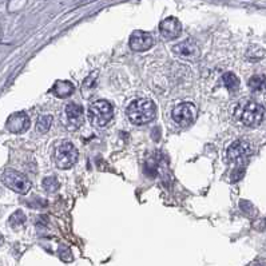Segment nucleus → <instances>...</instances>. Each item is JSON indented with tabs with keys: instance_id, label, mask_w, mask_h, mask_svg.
I'll use <instances>...</instances> for the list:
<instances>
[{
	"instance_id": "1",
	"label": "nucleus",
	"mask_w": 266,
	"mask_h": 266,
	"mask_svg": "<svg viewBox=\"0 0 266 266\" xmlns=\"http://www.w3.org/2000/svg\"><path fill=\"white\" fill-rule=\"evenodd\" d=\"M157 115V107L151 99L140 98L135 99L129 107H127V117L130 122L136 126H142L146 123L151 122Z\"/></svg>"
},
{
	"instance_id": "2",
	"label": "nucleus",
	"mask_w": 266,
	"mask_h": 266,
	"mask_svg": "<svg viewBox=\"0 0 266 266\" xmlns=\"http://www.w3.org/2000/svg\"><path fill=\"white\" fill-rule=\"evenodd\" d=\"M236 118L248 127H257L265 117V109L256 102L248 101L237 106Z\"/></svg>"
},
{
	"instance_id": "3",
	"label": "nucleus",
	"mask_w": 266,
	"mask_h": 266,
	"mask_svg": "<svg viewBox=\"0 0 266 266\" xmlns=\"http://www.w3.org/2000/svg\"><path fill=\"white\" fill-rule=\"evenodd\" d=\"M113 106L110 102L103 101V99L94 102L88 109V119L92 126L95 127H105L113 119Z\"/></svg>"
},
{
	"instance_id": "4",
	"label": "nucleus",
	"mask_w": 266,
	"mask_h": 266,
	"mask_svg": "<svg viewBox=\"0 0 266 266\" xmlns=\"http://www.w3.org/2000/svg\"><path fill=\"white\" fill-rule=\"evenodd\" d=\"M79 153L74 144L65 140L62 142L55 150V163L59 169L66 170V169H70L71 166H74L78 161Z\"/></svg>"
},
{
	"instance_id": "5",
	"label": "nucleus",
	"mask_w": 266,
	"mask_h": 266,
	"mask_svg": "<svg viewBox=\"0 0 266 266\" xmlns=\"http://www.w3.org/2000/svg\"><path fill=\"white\" fill-rule=\"evenodd\" d=\"M1 181H3V184L7 188H9L15 193H19V194H26V193L30 192L31 189L30 181L23 174L18 173V171L11 170V169H8V170H5L3 173Z\"/></svg>"
},
{
	"instance_id": "6",
	"label": "nucleus",
	"mask_w": 266,
	"mask_h": 266,
	"mask_svg": "<svg viewBox=\"0 0 266 266\" xmlns=\"http://www.w3.org/2000/svg\"><path fill=\"white\" fill-rule=\"evenodd\" d=\"M171 115H173V119L175 121V123H178L179 126L189 127L196 122L198 111H197V107L193 103L185 102V103H181V105L177 106L173 110Z\"/></svg>"
},
{
	"instance_id": "7",
	"label": "nucleus",
	"mask_w": 266,
	"mask_h": 266,
	"mask_svg": "<svg viewBox=\"0 0 266 266\" xmlns=\"http://www.w3.org/2000/svg\"><path fill=\"white\" fill-rule=\"evenodd\" d=\"M252 154V146L246 140H236L227 148V159L236 165H241Z\"/></svg>"
},
{
	"instance_id": "8",
	"label": "nucleus",
	"mask_w": 266,
	"mask_h": 266,
	"mask_svg": "<svg viewBox=\"0 0 266 266\" xmlns=\"http://www.w3.org/2000/svg\"><path fill=\"white\" fill-rule=\"evenodd\" d=\"M159 32H161V35L165 39H177L181 35V32H182V24L174 16H169L165 20H162L161 24H159Z\"/></svg>"
},
{
	"instance_id": "9",
	"label": "nucleus",
	"mask_w": 266,
	"mask_h": 266,
	"mask_svg": "<svg viewBox=\"0 0 266 266\" xmlns=\"http://www.w3.org/2000/svg\"><path fill=\"white\" fill-rule=\"evenodd\" d=\"M153 36L144 31H134L130 36V47L133 51L142 53L153 47Z\"/></svg>"
},
{
	"instance_id": "10",
	"label": "nucleus",
	"mask_w": 266,
	"mask_h": 266,
	"mask_svg": "<svg viewBox=\"0 0 266 266\" xmlns=\"http://www.w3.org/2000/svg\"><path fill=\"white\" fill-rule=\"evenodd\" d=\"M7 130L13 133V134H22L26 130H28L30 127V118L26 113H15L12 115H9V118L7 119L5 123Z\"/></svg>"
},
{
	"instance_id": "11",
	"label": "nucleus",
	"mask_w": 266,
	"mask_h": 266,
	"mask_svg": "<svg viewBox=\"0 0 266 266\" xmlns=\"http://www.w3.org/2000/svg\"><path fill=\"white\" fill-rule=\"evenodd\" d=\"M173 51L178 57L185 58V59H197V58L200 57V54H201L200 47L193 40H185L182 43L177 44V46L173 47Z\"/></svg>"
},
{
	"instance_id": "12",
	"label": "nucleus",
	"mask_w": 266,
	"mask_h": 266,
	"mask_svg": "<svg viewBox=\"0 0 266 266\" xmlns=\"http://www.w3.org/2000/svg\"><path fill=\"white\" fill-rule=\"evenodd\" d=\"M66 117L71 126L79 127L83 122V109L78 103H68L66 106Z\"/></svg>"
},
{
	"instance_id": "13",
	"label": "nucleus",
	"mask_w": 266,
	"mask_h": 266,
	"mask_svg": "<svg viewBox=\"0 0 266 266\" xmlns=\"http://www.w3.org/2000/svg\"><path fill=\"white\" fill-rule=\"evenodd\" d=\"M74 84L68 80H58L53 87V92L58 98H67L74 92Z\"/></svg>"
},
{
	"instance_id": "14",
	"label": "nucleus",
	"mask_w": 266,
	"mask_h": 266,
	"mask_svg": "<svg viewBox=\"0 0 266 266\" xmlns=\"http://www.w3.org/2000/svg\"><path fill=\"white\" fill-rule=\"evenodd\" d=\"M249 87L252 91L262 92L266 91V76L265 75H254L249 79Z\"/></svg>"
},
{
	"instance_id": "15",
	"label": "nucleus",
	"mask_w": 266,
	"mask_h": 266,
	"mask_svg": "<svg viewBox=\"0 0 266 266\" xmlns=\"http://www.w3.org/2000/svg\"><path fill=\"white\" fill-rule=\"evenodd\" d=\"M223 86L229 90V91H237L240 87V79L237 78L233 72H226L222 76Z\"/></svg>"
},
{
	"instance_id": "16",
	"label": "nucleus",
	"mask_w": 266,
	"mask_h": 266,
	"mask_svg": "<svg viewBox=\"0 0 266 266\" xmlns=\"http://www.w3.org/2000/svg\"><path fill=\"white\" fill-rule=\"evenodd\" d=\"M51 125H53V117L51 115H43V117H40L38 123H36V130L40 134H44L50 130Z\"/></svg>"
},
{
	"instance_id": "17",
	"label": "nucleus",
	"mask_w": 266,
	"mask_h": 266,
	"mask_svg": "<svg viewBox=\"0 0 266 266\" xmlns=\"http://www.w3.org/2000/svg\"><path fill=\"white\" fill-rule=\"evenodd\" d=\"M59 186H61V185H59V181H58L55 177H47V178L43 181V188L46 189V192L48 193L57 192Z\"/></svg>"
},
{
	"instance_id": "18",
	"label": "nucleus",
	"mask_w": 266,
	"mask_h": 266,
	"mask_svg": "<svg viewBox=\"0 0 266 266\" xmlns=\"http://www.w3.org/2000/svg\"><path fill=\"white\" fill-rule=\"evenodd\" d=\"M24 222H26V215H24L23 211H20V210L15 211V213L11 215V218H9V225L12 227L22 226Z\"/></svg>"
}]
</instances>
